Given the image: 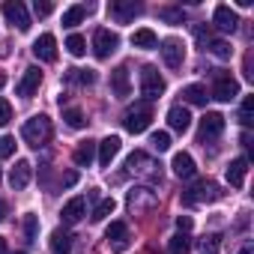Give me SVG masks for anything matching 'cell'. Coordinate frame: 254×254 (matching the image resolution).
Listing matches in <instances>:
<instances>
[{
    "instance_id": "836d02e7",
    "label": "cell",
    "mask_w": 254,
    "mask_h": 254,
    "mask_svg": "<svg viewBox=\"0 0 254 254\" xmlns=\"http://www.w3.org/2000/svg\"><path fill=\"white\" fill-rule=\"evenodd\" d=\"M159 18L168 21V24H183V21H186V12L177 9V6H162V9H159Z\"/></svg>"
},
{
    "instance_id": "ba28073f",
    "label": "cell",
    "mask_w": 254,
    "mask_h": 254,
    "mask_svg": "<svg viewBox=\"0 0 254 254\" xmlns=\"http://www.w3.org/2000/svg\"><path fill=\"white\" fill-rule=\"evenodd\" d=\"M117 48H120V36L117 33H111V30H96L93 33V54L99 60H108Z\"/></svg>"
},
{
    "instance_id": "bcb514c9",
    "label": "cell",
    "mask_w": 254,
    "mask_h": 254,
    "mask_svg": "<svg viewBox=\"0 0 254 254\" xmlns=\"http://www.w3.org/2000/svg\"><path fill=\"white\" fill-rule=\"evenodd\" d=\"M245 78H248V81H254V72H251V54L245 57Z\"/></svg>"
},
{
    "instance_id": "4316f807",
    "label": "cell",
    "mask_w": 254,
    "mask_h": 254,
    "mask_svg": "<svg viewBox=\"0 0 254 254\" xmlns=\"http://www.w3.org/2000/svg\"><path fill=\"white\" fill-rule=\"evenodd\" d=\"M183 102H189V105H206V87H200V84H189V87H183Z\"/></svg>"
},
{
    "instance_id": "f6af8a7d",
    "label": "cell",
    "mask_w": 254,
    "mask_h": 254,
    "mask_svg": "<svg viewBox=\"0 0 254 254\" xmlns=\"http://www.w3.org/2000/svg\"><path fill=\"white\" fill-rule=\"evenodd\" d=\"M6 215H9V203L0 197V221H6Z\"/></svg>"
},
{
    "instance_id": "e0dca14e",
    "label": "cell",
    "mask_w": 254,
    "mask_h": 254,
    "mask_svg": "<svg viewBox=\"0 0 254 254\" xmlns=\"http://www.w3.org/2000/svg\"><path fill=\"white\" fill-rule=\"evenodd\" d=\"M30 177H33V165L24 162V159H18L15 168H12V174H9V186H12L15 191H21V189L30 186Z\"/></svg>"
},
{
    "instance_id": "4fadbf2b",
    "label": "cell",
    "mask_w": 254,
    "mask_h": 254,
    "mask_svg": "<svg viewBox=\"0 0 254 254\" xmlns=\"http://www.w3.org/2000/svg\"><path fill=\"white\" fill-rule=\"evenodd\" d=\"M159 51H162L165 66H171V69H180L183 60H186V45H183L180 39H165V42L159 45Z\"/></svg>"
},
{
    "instance_id": "ffe728a7",
    "label": "cell",
    "mask_w": 254,
    "mask_h": 254,
    "mask_svg": "<svg viewBox=\"0 0 254 254\" xmlns=\"http://www.w3.org/2000/svg\"><path fill=\"white\" fill-rule=\"evenodd\" d=\"M212 21H215V27H218V30H224V33H233V30L239 27V18H236V12H233L230 6H215Z\"/></svg>"
},
{
    "instance_id": "8fae6325",
    "label": "cell",
    "mask_w": 254,
    "mask_h": 254,
    "mask_svg": "<svg viewBox=\"0 0 254 254\" xmlns=\"http://www.w3.org/2000/svg\"><path fill=\"white\" fill-rule=\"evenodd\" d=\"M3 15H6V21H9L12 27H18L21 33L30 30V15H27V6L21 3V0H6V3H3Z\"/></svg>"
},
{
    "instance_id": "7402d4cb",
    "label": "cell",
    "mask_w": 254,
    "mask_h": 254,
    "mask_svg": "<svg viewBox=\"0 0 254 254\" xmlns=\"http://www.w3.org/2000/svg\"><path fill=\"white\" fill-rule=\"evenodd\" d=\"M171 168H174V174H177L180 180H191L194 171H197V168H194V159H191L189 153H177L174 162H171Z\"/></svg>"
},
{
    "instance_id": "5b68a950",
    "label": "cell",
    "mask_w": 254,
    "mask_h": 254,
    "mask_svg": "<svg viewBox=\"0 0 254 254\" xmlns=\"http://www.w3.org/2000/svg\"><path fill=\"white\" fill-rule=\"evenodd\" d=\"M162 93H165V78L159 75L156 66H144L141 69V96H144V102H156V99H162Z\"/></svg>"
},
{
    "instance_id": "8d00e7d4",
    "label": "cell",
    "mask_w": 254,
    "mask_h": 254,
    "mask_svg": "<svg viewBox=\"0 0 254 254\" xmlns=\"http://www.w3.org/2000/svg\"><path fill=\"white\" fill-rule=\"evenodd\" d=\"M150 144H153V150L165 153V150L171 147V135H168V132H153V135H150Z\"/></svg>"
},
{
    "instance_id": "3957f363",
    "label": "cell",
    "mask_w": 254,
    "mask_h": 254,
    "mask_svg": "<svg viewBox=\"0 0 254 254\" xmlns=\"http://www.w3.org/2000/svg\"><path fill=\"white\" fill-rule=\"evenodd\" d=\"M150 120H153V105H150V102H135L129 111H126V117H123V126H126V132L141 135V132H147Z\"/></svg>"
},
{
    "instance_id": "9c48e42d",
    "label": "cell",
    "mask_w": 254,
    "mask_h": 254,
    "mask_svg": "<svg viewBox=\"0 0 254 254\" xmlns=\"http://www.w3.org/2000/svg\"><path fill=\"white\" fill-rule=\"evenodd\" d=\"M224 132V117L221 114H206L203 120H200V129H197V141L200 144H209V141H215L218 135Z\"/></svg>"
},
{
    "instance_id": "484cf974",
    "label": "cell",
    "mask_w": 254,
    "mask_h": 254,
    "mask_svg": "<svg viewBox=\"0 0 254 254\" xmlns=\"http://www.w3.org/2000/svg\"><path fill=\"white\" fill-rule=\"evenodd\" d=\"M132 45L135 48H159V36L150 27H141V30L132 33Z\"/></svg>"
},
{
    "instance_id": "ab89813d",
    "label": "cell",
    "mask_w": 254,
    "mask_h": 254,
    "mask_svg": "<svg viewBox=\"0 0 254 254\" xmlns=\"http://www.w3.org/2000/svg\"><path fill=\"white\" fill-rule=\"evenodd\" d=\"M200 254H218V236H206L200 242Z\"/></svg>"
},
{
    "instance_id": "6da1fadb",
    "label": "cell",
    "mask_w": 254,
    "mask_h": 254,
    "mask_svg": "<svg viewBox=\"0 0 254 254\" xmlns=\"http://www.w3.org/2000/svg\"><path fill=\"white\" fill-rule=\"evenodd\" d=\"M51 135H54V129H51V120H48L45 114H36V117H30V120L21 126V138H24L33 150L45 147V144L51 141Z\"/></svg>"
},
{
    "instance_id": "7c38bea8",
    "label": "cell",
    "mask_w": 254,
    "mask_h": 254,
    "mask_svg": "<svg viewBox=\"0 0 254 254\" xmlns=\"http://www.w3.org/2000/svg\"><path fill=\"white\" fill-rule=\"evenodd\" d=\"M105 239H108L114 254H123L126 248H129V227H126L123 221H111V227L105 230Z\"/></svg>"
},
{
    "instance_id": "cb8c5ba5",
    "label": "cell",
    "mask_w": 254,
    "mask_h": 254,
    "mask_svg": "<svg viewBox=\"0 0 254 254\" xmlns=\"http://www.w3.org/2000/svg\"><path fill=\"white\" fill-rule=\"evenodd\" d=\"M168 126L174 132H186L189 126H191V117H189V111L183 108V105H174L171 111H168Z\"/></svg>"
},
{
    "instance_id": "7bdbcfd3",
    "label": "cell",
    "mask_w": 254,
    "mask_h": 254,
    "mask_svg": "<svg viewBox=\"0 0 254 254\" xmlns=\"http://www.w3.org/2000/svg\"><path fill=\"white\" fill-rule=\"evenodd\" d=\"M177 227H180V233H189L191 230V218L189 215H177Z\"/></svg>"
},
{
    "instance_id": "ee69618b",
    "label": "cell",
    "mask_w": 254,
    "mask_h": 254,
    "mask_svg": "<svg viewBox=\"0 0 254 254\" xmlns=\"http://www.w3.org/2000/svg\"><path fill=\"white\" fill-rule=\"evenodd\" d=\"M75 183H78V171H66V174H63V186H66V189H72Z\"/></svg>"
},
{
    "instance_id": "277c9868",
    "label": "cell",
    "mask_w": 254,
    "mask_h": 254,
    "mask_svg": "<svg viewBox=\"0 0 254 254\" xmlns=\"http://www.w3.org/2000/svg\"><path fill=\"white\" fill-rule=\"evenodd\" d=\"M221 197V189L212 183V180H197L191 189L183 191V203L186 206H194V203H206V200H218Z\"/></svg>"
},
{
    "instance_id": "e575fe53",
    "label": "cell",
    "mask_w": 254,
    "mask_h": 254,
    "mask_svg": "<svg viewBox=\"0 0 254 254\" xmlns=\"http://www.w3.org/2000/svg\"><path fill=\"white\" fill-rule=\"evenodd\" d=\"M209 54H215L218 60H230L233 48H230V42H224V39H209Z\"/></svg>"
},
{
    "instance_id": "74e56055",
    "label": "cell",
    "mask_w": 254,
    "mask_h": 254,
    "mask_svg": "<svg viewBox=\"0 0 254 254\" xmlns=\"http://www.w3.org/2000/svg\"><path fill=\"white\" fill-rule=\"evenodd\" d=\"M12 153H15V138L3 135V138H0V159H9Z\"/></svg>"
},
{
    "instance_id": "b9f144b4",
    "label": "cell",
    "mask_w": 254,
    "mask_h": 254,
    "mask_svg": "<svg viewBox=\"0 0 254 254\" xmlns=\"http://www.w3.org/2000/svg\"><path fill=\"white\" fill-rule=\"evenodd\" d=\"M9 120H12V105L6 99H0V126H6Z\"/></svg>"
},
{
    "instance_id": "603a6c76",
    "label": "cell",
    "mask_w": 254,
    "mask_h": 254,
    "mask_svg": "<svg viewBox=\"0 0 254 254\" xmlns=\"http://www.w3.org/2000/svg\"><path fill=\"white\" fill-rule=\"evenodd\" d=\"M245 174H248V159H233L227 165V183L233 189H242L245 186Z\"/></svg>"
},
{
    "instance_id": "2e32d148",
    "label": "cell",
    "mask_w": 254,
    "mask_h": 254,
    "mask_svg": "<svg viewBox=\"0 0 254 254\" xmlns=\"http://www.w3.org/2000/svg\"><path fill=\"white\" fill-rule=\"evenodd\" d=\"M111 90L117 99H126L132 93V81H129V66H117L111 72Z\"/></svg>"
},
{
    "instance_id": "9a60e30c",
    "label": "cell",
    "mask_w": 254,
    "mask_h": 254,
    "mask_svg": "<svg viewBox=\"0 0 254 254\" xmlns=\"http://www.w3.org/2000/svg\"><path fill=\"white\" fill-rule=\"evenodd\" d=\"M33 54L42 60V63H54L57 60V39L51 33H42L36 42H33Z\"/></svg>"
},
{
    "instance_id": "1f68e13d",
    "label": "cell",
    "mask_w": 254,
    "mask_h": 254,
    "mask_svg": "<svg viewBox=\"0 0 254 254\" xmlns=\"http://www.w3.org/2000/svg\"><path fill=\"white\" fill-rule=\"evenodd\" d=\"M114 209H117V200H114V197L99 200V206L93 209V221H105L108 215H114Z\"/></svg>"
},
{
    "instance_id": "7a4b0ae2",
    "label": "cell",
    "mask_w": 254,
    "mask_h": 254,
    "mask_svg": "<svg viewBox=\"0 0 254 254\" xmlns=\"http://www.w3.org/2000/svg\"><path fill=\"white\" fill-rule=\"evenodd\" d=\"M126 168H129V174H135V177H141V180H147V183H162L159 165H156L144 150H135L129 159H126Z\"/></svg>"
},
{
    "instance_id": "681fc988",
    "label": "cell",
    "mask_w": 254,
    "mask_h": 254,
    "mask_svg": "<svg viewBox=\"0 0 254 254\" xmlns=\"http://www.w3.org/2000/svg\"><path fill=\"white\" fill-rule=\"evenodd\" d=\"M239 254H251V245H242V251Z\"/></svg>"
},
{
    "instance_id": "8992f818",
    "label": "cell",
    "mask_w": 254,
    "mask_h": 254,
    "mask_svg": "<svg viewBox=\"0 0 254 254\" xmlns=\"http://www.w3.org/2000/svg\"><path fill=\"white\" fill-rule=\"evenodd\" d=\"M236 96H239V81H236L230 72H221V69H215L212 99H218V102H233Z\"/></svg>"
},
{
    "instance_id": "c3c4849f",
    "label": "cell",
    "mask_w": 254,
    "mask_h": 254,
    "mask_svg": "<svg viewBox=\"0 0 254 254\" xmlns=\"http://www.w3.org/2000/svg\"><path fill=\"white\" fill-rule=\"evenodd\" d=\"M3 87H6V75H3V72H0V90H3Z\"/></svg>"
},
{
    "instance_id": "5bb4252c",
    "label": "cell",
    "mask_w": 254,
    "mask_h": 254,
    "mask_svg": "<svg viewBox=\"0 0 254 254\" xmlns=\"http://www.w3.org/2000/svg\"><path fill=\"white\" fill-rule=\"evenodd\" d=\"M39 84H42V72H39L36 66H30V69H24V75H21V81H18L15 93H18L21 99H30V96L39 90Z\"/></svg>"
},
{
    "instance_id": "f1b7e54d",
    "label": "cell",
    "mask_w": 254,
    "mask_h": 254,
    "mask_svg": "<svg viewBox=\"0 0 254 254\" xmlns=\"http://www.w3.org/2000/svg\"><path fill=\"white\" fill-rule=\"evenodd\" d=\"M63 120H66L69 129H84V126H87V117H84L81 108H66L63 111Z\"/></svg>"
},
{
    "instance_id": "30bf717a",
    "label": "cell",
    "mask_w": 254,
    "mask_h": 254,
    "mask_svg": "<svg viewBox=\"0 0 254 254\" xmlns=\"http://www.w3.org/2000/svg\"><path fill=\"white\" fill-rule=\"evenodd\" d=\"M159 203V197H156V191L153 189H132L129 191V209L135 212V215H141V212H150L153 206Z\"/></svg>"
},
{
    "instance_id": "44dd1931",
    "label": "cell",
    "mask_w": 254,
    "mask_h": 254,
    "mask_svg": "<svg viewBox=\"0 0 254 254\" xmlns=\"http://www.w3.org/2000/svg\"><path fill=\"white\" fill-rule=\"evenodd\" d=\"M96 147H99V165H102V168H111L114 156L120 153V138H117V135H108V138L99 141Z\"/></svg>"
},
{
    "instance_id": "83f0119b",
    "label": "cell",
    "mask_w": 254,
    "mask_h": 254,
    "mask_svg": "<svg viewBox=\"0 0 254 254\" xmlns=\"http://www.w3.org/2000/svg\"><path fill=\"white\" fill-rule=\"evenodd\" d=\"M66 81L69 84H81V87H93L96 84V72L93 69H69L66 72Z\"/></svg>"
},
{
    "instance_id": "f35d334b",
    "label": "cell",
    "mask_w": 254,
    "mask_h": 254,
    "mask_svg": "<svg viewBox=\"0 0 254 254\" xmlns=\"http://www.w3.org/2000/svg\"><path fill=\"white\" fill-rule=\"evenodd\" d=\"M24 233H27L30 242L36 239V233H39V218H36V215H27V218H24Z\"/></svg>"
},
{
    "instance_id": "ac0fdd59",
    "label": "cell",
    "mask_w": 254,
    "mask_h": 254,
    "mask_svg": "<svg viewBox=\"0 0 254 254\" xmlns=\"http://www.w3.org/2000/svg\"><path fill=\"white\" fill-rule=\"evenodd\" d=\"M75 239L78 236H72L66 227H57L51 233V251L54 254H75Z\"/></svg>"
},
{
    "instance_id": "60d3db41",
    "label": "cell",
    "mask_w": 254,
    "mask_h": 254,
    "mask_svg": "<svg viewBox=\"0 0 254 254\" xmlns=\"http://www.w3.org/2000/svg\"><path fill=\"white\" fill-rule=\"evenodd\" d=\"M33 12H36L39 18H45V15L54 12V3H48V0H36V3H33Z\"/></svg>"
},
{
    "instance_id": "d6986e66",
    "label": "cell",
    "mask_w": 254,
    "mask_h": 254,
    "mask_svg": "<svg viewBox=\"0 0 254 254\" xmlns=\"http://www.w3.org/2000/svg\"><path fill=\"white\" fill-rule=\"evenodd\" d=\"M87 215V200L84 197H72L63 209H60V218H63V224H78L81 218Z\"/></svg>"
},
{
    "instance_id": "f907efd6",
    "label": "cell",
    "mask_w": 254,
    "mask_h": 254,
    "mask_svg": "<svg viewBox=\"0 0 254 254\" xmlns=\"http://www.w3.org/2000/svg\"><path fill=\"white\" fill-rule=\"evenodd\" d=\"M12 254H27V251H12Z\"/></svg>"
},
{
    "instance_id": "7dc6e473",
    "label": "cell",
    "mask_w": 254,
    "mask_h": 254,
    "mask_svg": "<svg viewBox=\"0 0 254 254\" xmlns=\"http://www.w3.org/2000/svg\"><path fill=\"white\" fill-rule=\"evenodd\" d=\"M0 254H9V248H6V239L0 236Z\"/></svg>"
},
{
    "instance_id": "d590c367",
    "label": "cell",
    "mask_w": 254,
    "mask_h": 254,
    "mask_svg": "<svg viewBox=\"0 0 254 254\" xmlns=\"http://www.w3.org/2000/svg\"><path fill=\"white\" fill-rule=\"evenodd\" d=\"M171 254H189V248H191V242H189V233H177V236H171Z\"/></svg>"
},
{
    "instance_id": "d4e9b609",
    "label": "cell",
    "mask_w": 254,
    "mask_h": 254,
    "mask_svg": "<svg viewBox=\"0 0 254 254\" xmlns=\"http://www.w3.org/2000/svg\"><path fill=\"white\" fill-rule=\"evenodd\" d=\"M75 165L78 168H90V162L96 159V141H81L78 147H75Z\"/></svg>"
},
{
    "instance_id": "d6a6232c",
    "label": "cell",
    "mask_w": 254,
    "mask_h": 254,
    "mask_svg": "<svg viewBox=\"0 0 254 254\" xmlns=\"http://www.w3.org/2000/svg\"><path fill=\"white\" fill-rule=\"evenodd\" d=\"M239 123L245 126V129L254 123V96H245V99H242V108H239Z\"/></svg>"
},
{
    "instance_id": "f546056e",
    "label": "cell",
    "mask_w": 254,
    "mask_h": 254,
    "mask_svg": "<svg viewBox=\"0 0 254 254\" xmlns=\"http://www.w3.org/2000/svg\"><path fill=\"white\" fill-rule=\"evenodd\" d=\"M84 15H87L84 6H69V9L63 12V27H78V24L84 21Z\"/></svg>"
},
{
    "instance_id": "52a82bcc",
    "label": "cell",
    "mask_w": 254,
    "mask_h": 254,
    "mask_svg": "<svg viewBox=\"0 0 254 254\" xmlns=\"http://www.w3.org/2000/svg\"><path fill=\"white\" fill-rule=\"evenodd\" d=\"M108 15L117 24H129L135 15H141V3H135V0H111V3H108Z\"/></svg>"
},
{
    "instance_id": "4dcf8cb0",
    "label": "cell",
    "mask_w": 254,
    "mask_h": 254,
    "mask_svg": "<svg viewBox=\"0 0 254 254\" xmlns=\"http://www.w3.org/2000/svg\"><path fill=\"white\" fill-rule=\"evenodd\" d=\"M66 51H69L72 57H84V54H87V39L78 36V33H72V36L66 39Z\"/></svg>"
}]
</instances>
